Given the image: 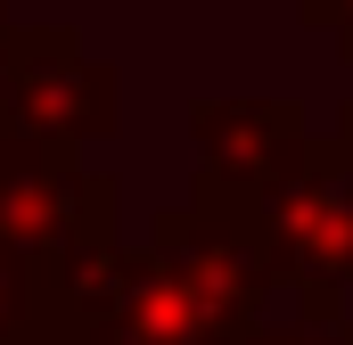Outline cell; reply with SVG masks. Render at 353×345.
Masks as SVG:
<instances>
[{
  "mask_svg": "<svg viewBox=\"0 0 353 345\" xmlns=\"http://www.w3.org/2000/svg\"><path fill=\"white\" fill-rule=\"evenodd\" d=\"M66 345H107V337H83V329H66Z\"/></svg>",
  "mask_w": 353,
  "mask_h": 345,
  "instance_id": "cell-11",
  "label": "cell"
},
{
  "mask_svg": "<svg viewBox=\"0 0 353 345\" xmlns=\"http://www.w3.org/2000/svg\"><path fill=\"white\" fill-rule=\"evenodd\" d=\"M296 8H304V25H312V33H329V41H337V58L353 66V0H296Z\"/></svg>",
  "mask_w": 353,
  "mask_h": 345,
  "instance_id": "cell-9",
  "label": "cell"
},
{
  "mask_svg": "<svg viewBox=\"0 0 353 345\" xmlns=\"http://www.w3.org/2000/svg\"><path fill=\"white\" fill-rule=\"evenodd\" d=\"M189 140H197V189L189 206L205 214H230L239 197H255L263 181L304 157L312 124L296 99H197L189 107Z\"/></svg>",
  "mask_w": 353,
  "mask_h": 345,
  "instance_id": "cell-5",
  "label": "cell"
},
{
  "mask_svg": "<svg viewBox=\"0 0 353 345\" xmlns=\"http://www.w3.org/2000/svg\"><path fill=\"white\" fill-rule=\"evenodd\" d=\"M337 132H345V140H353V107H345V115H337Z\"/></svg>",
  "mask_w": 353,
  "mask_h": 345,
  "instance_id": "cell-12",
  "label": "cell"
},
{
  "mask_svg": "<svg viewBox=\"0 0 353 345\" xmlns=\"http://www.w3.org/2000/svg\"><path fill=\"white\" fill-rule=\"evenodd\" d=\"M66 321L107 345H239L247 329L214 313L157 247H123L115 230H90L58 255Z\"/></svg>",
  "mask_w": 353,
  "mask_h": 345,
  "instance_id": "cell-2",
  "label": "cell"
},
{
  "mask_svg": "<svg viewBox=\"0 0 353 345\" xmlns=\"http://www.w3.org/2000/svg\"><path fill=\"white\" fill-rule=\"evenodd\" d=\"M239 345H353V321H345V313H337V321H312V313L271 321V313H263V321H255Z\"/></svg>",
  "mask_w": 353,
  "mask_h": 345,
  "instance_id": "cell-8",
  "label": "cell"
},
{
  "mask_svg": "<svg viewBox=\"0 0 353 345\" xmlns=\"http://www.w3.org/2000/svg\"><path fill=\"white\" fill-rule=\"evenodd\" d=\"M148 247L173 263L214 313H230L239 329H255L271 304H279V279L263 271V255H255L222 214H205V206H165V214L148 222Z\"/></svg>",
  "mask_w": 353,
  "mask_h": 345,
  "instance_id": "cell-6",
  "label": "cell"
},
{
  "mask_svg": "<svg viewBox=\"0 0 353 345\" xmlns=\"http://www.w3.org/2000/svg\"><path fill=\"white\" fill-rule=\"evenodd\" d=\"M90 230H115V181L83 172V148L0 132V247L66 255Z\"/></svg>",
  "mask_w": 353,
  "mask_h": 345,
  "instance_id": "cell-4",
  "label": "cell"
},
{
  "mask_svg": "<svg viewBox=\"0 0 353 345\" xmlns=\"http://www.w3.org/2000/svg\"><path fill=\"white\" fill-rule=\"evenodd\" d=\"M8 33H17V17H8V0H0V66H8Z\"/></svg>",
  "mask_w": 353,
  "mask_h": 345,
  "instance_id": "cell-10",
  "label": "cell"
},
{
  "mask_svg": "<svg viewBox=\"0 0 353 345\" xmlns=\"http://www.w3.org/2000/svg\"><path fill=\"white\" fill-rule=\"evenodd\" d=\"M222 222L263 255L279 296H296L312 321H337L353 296V140L312 132L304 157L255 197H239Z\"/></svg>",
  "mask_w": 353,
  "mask_h": 345,
  "instance_id": "cell-1",
  "label": "cell"
},
{
  "mask_svg": "<svg viewBox=\"0 0 353 345\" xmlns=\"http://www.w3.org/2000/svg\"><path fill=\"white\" fill-rule=\"evenodd\" d=\"M66 279L58 255L0 247V345H66Z\"/></svg>",
  "mask_w": 353,
  "mask_h": 345,
  "instance_id": "cell-7",
  "label": "cell"
},
{
  "mask_svg": "<svg viewBox=\"0 0 353 345\" xmlns=\"http://www.w3.org/2000/svg\"><path fill=\"white\" fill-rule=\"evenodd\" d=\"M0 132L25 140H58L90 148L123 132V83L115 66H99L74 25H17L8 33V66H0Z\"/></svg>",
  "mask_w": 353,
  "mask_h": 345,
  "instance_id": "cell-3",
  "label": "cell"
}]
</instances>
